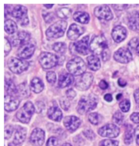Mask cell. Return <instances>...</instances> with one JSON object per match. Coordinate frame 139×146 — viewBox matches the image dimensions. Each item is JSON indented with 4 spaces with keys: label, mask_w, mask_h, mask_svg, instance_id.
I'll return each instance as SVG.
<instances>
[{
    "label": "cell",
    "mask_w": 139,
    "mask_h": 146,
    "mask_svg": "<svg viewBox=\"0 0 139 146\" xmlns=\"http://www.w3.org/2000/svg\"><path fill=\"white\" fill-rule=\"evenodd\" d=\"M98 103V98L94 95L83 96L80 99L77 106V111L80 114H85L87 112L95 109Z\"/></svg>",
    "instance_id": "1"
},
{
    "label": "cell",
    "mask_w": 139,
    "mask_h": 146,
    "mask_svg": "<svg viewBox=\"0 0 139 146\" xmlns=\"http://www.w3.org/2000/svg\"><path fill=\"white\" fill-rule=\"evenodd\" d=\"M86 65L83 59L79 56H75L69 60L67 64V69L73 76H79L85 74Z\"/></svg>",
    "instance_id": "2"
},
{
    "label": "cell",
    "mask_w": 139,
    "mask_h": 146,
    "mask_svg": "<svg viewBox=\"0 0 139 146\" xmlns=\"http://www.w3.org/2000/svg\"><path fill=\"white\" fill-rule=\"evenodd\" d=\"M91 52L97 55H102L108 50L107 41L103 35H99L92 38L90 44Z\"/></svg>",
    "instance_id": "3"
},
{
    "label": "cell",
    "mask_w": 139,
    "mask_h": 146,
    "mask_svg": "<svg viewBox=\"0 0 139 146\" xmlns=\"http://www.w3.org/2000/svg\"><path fill=\"white\" fill-rule=\"evenodd\" d=\"M67 23L65 21H58L52 25L46 32V36L48 39H57L63 36L67 29Z\"/></svg>",
    "instance_id": "4"
},
{
    "label": "cell",
    "mask_w": 139,
    "mask_h": 146,
    "mask_svg": "<svg viewBox=\"0 0 139 146\" xmlns=\"http://www.w3.org/2000/svg\"><path fill=\"white\" fill-rule=\"evenodd\" d=\"M35 107L30 101L26 102L17 113V117L20 122L27 124L35 112Z\"/></svg>",
    "instance_id": "5"
},
{
    "label": "cell",
    "mask_w": 139,
    "mask_h": 146,
    "mask_svg": "<svg viewBox=\"0 0 139 146\" xmlns=\"http://www.w3.org/2000/svg\"><path fill=\"white\" fill-rule=\"evenodd\" d=\"M8 66L12 73L20 74L28 69V63L20 58L11 57L8 60Z\"/></svg>",
    "instance_id": "6"
},
{
    "label": "cell",
    "mask_w": 139,
    "mask_h": 146,
    "mask_svg": "<svg viewBox=\"0 0 139 146\" xmlns=\"http://www.w3.org/2000/svg\"><path fill=\"white\" fill-rule=\"evenodd\" d=\"M39 62L43 68L49 69L58 64V56L52 53L44 52L40 55Z\"/></svg>",
    "instance_id": "7"
},
{
    "label": "cell",
    "mask_w": 139,
    "mask_h": 146,
    "mask_svg": "<svg viewBox=\"0 0 139 146\" xmlns=\"http://www.w3.org/2000/svg\"><path fill=\"white\" fill-rule=\"evenodd\" d=\"M11 15L18 19V22L21 25L24 26L28 24L27 9L24 6H21V5L16 6L12 10Z\"/></svg>",
    "instance_id": "8"
},
{
    "label": "cell",
    "mask_w": 139,
    "mask_h": 146,
    "mask_svg": "<svg viewBox=\"0 0 139 146\" xmlns=\"http://www.w3.org/2000/svg\"><path fill=\"white\" fill-rule=\"evenodd\" d=\"M94 77L90 73H85L76 80L75 86L79 90H86L93 82Z\"/></svg>",
    "instance_id": "9"
},
{
    "label": "cell",
    "mask_w": 139,
    "mask_h": 146,
    "mask_svg": "<svg viewBox=\"0 0 139 146\" xmlns=\"http://www.w3.org/2000/svg\"><path fill=\"white\" fill-rule=\"evenodd\" d=\"M99 134L103 137L115 138L118 136L120 130L119 127L113 124H108L103 126L98 131Z\"/></svg>",
    "instance_id": "10"
},
{
    "label": "cell",
    "mask_w": 139,
    "mask_h": 146,
    "mask_svg": "<svg viewBox=\"0 0 139 146\" xmlns=\"http://www.w3.org/2000/svg\"><path fill=\"white\" fill-rule=\"evenodd\" d=\"M114 58L120 63H128L132 60V54L129 49L121 48L115 52Z\"/></svg>",
    "instance_id": "11"
},
{
    "label": "cell",
    "mask_w": 139,
    "mask_h": 146,
    "mask_svg": "<svg viewBox=\"0 0 139 146\" xmlns=\"http://www.w3.org/2000/svg\"><path fill=\"white\" fill-rule=\"evenodd\" d=\"M94 13L98 19H101V20L110 21L113 17L111 9L107 5L97 7L94 9Z\"/></svg>",
    "instance_id": "12"
},
{
    "label": "cell",
    "mask_w": 139,
    "mask_h": 146,
    "mask_svg": "<svg viewBox=\"0 0 139 146\" xmlns=\"http://www.w3.org/2000/svg\"><path fill=\"white\" fill-rule=\"evenodd\" d=\"M35 51V46L31 42L21 45L18 50V56L22 59L31 58Z\"/></svg>",
    "instance_id": "13"
},
{
    "label": "cell",
    "mask_w": 139,
    "mask_h": 146,
    "mask_svg": "<svg viewBox=\"0 0 139 146\" xmlns=\"http://www.w3.org/2000/svg\"><path fill=\"white\" fill-rule=\"evenodd\" d=\"M45 139V133L42 129H35L30 136V141L33 146H42Z\"/></svg>",
    "instance_id": "14"
},
{
    "label": "cell",
    "mask_w": 139,
    "mask_h": 146,
    "mask_svg": "<svg viewBox=\"0 0 139 146\" xmlns=\"http://www.w3.org/2000/svg\"><path fill=\"white\" fill-rule=\"evenodd\" d=\"M80 124H81V120L79 117L71 115V116H67L64 120V125L65 128L69 132L73 133L78 129Z\"/></svg>",
    "instance_id": "15"
},
{
    "label": "cell",
    "mask_w": 139,
    "mask_h": 146,
    "mask_svg": "<svg viewBox=\"0 0 139 146\" xmlns=\"http://www.w3.org/2000/svg\"><path fill=\"white\" fill-rule=\"evenodd\" d=\"M112 38L117 43L122 42L126 38L127 36V31L124 27L118 25L113 28L111 33Z\"/></svg>",
    "instance_id": "16"
},
{
    "label": "cell",
    "mask_w": 139,
    "mask_h": 146,
    "mask_svg": "<svg viewBox=\"0 0 139 146\" xmlns=\"http://www.w3.org/2000/svg\"><path fill=\"white\" fill-rule=\"evenodd\" d=\"M30 35L25 31H21L16 36L11 37V43L13 46H21L29 42Z\"/></svg>",
    "instance_id": "17"
},
{
    "label": "cell",
    "mask_w": 139,
    "mask_h": 146,
    "mask_svg": "<svg viewBox=\"0 0 139 146\" xmlns=\"http://www.w3.org/2000/svg\"><path fill=\"white\" fill-rule=\"evenodd\" d=\"M88 42L89 36L83 37L81 40L78 41L75 44H74L75 50L81 54L86 55L89 51Z\"/></svg>",
    "instance_id": "18"
},
{
    "label": "cell",
    "mask_w": 139,
    "mask_h": 146,
    "mask_svg": "<svg viewBox=\"0 0 139 146\" xmlns=\"http://www.w3.org/2000/svg\"><path fill=\"white\" fill-rule=\"evenodd\" d=\"M20 101L12 95H5V110L7 111H13L18 108Z\"/></svg>",
    "instance_id": "19"
},
{
    "label": "cell",
    "mask_w": 139,
    "mask_h": 146,
    "mask_svg": "<svg viewBox=\"0 0 139 146\" xmlns=\"http://www.w3.org/2000/svg\"><path fill=\"white\" fill-rule=\"evenodd\" d=\"M84 29L77 24H72L67 31V37L71 40H76L80 35H82Z\"/></svg>",
    "instance_id": "20"
},
{
    "label": "cell",
    "mask_w": 139,
    "mask_h": 146,
    "mask_svg": "<svg viewBox=\"0 0 139 146\" xmlns=\"http://www.w3.org/2000/svg\"><path fill=\"white\" fill-rule=\"evenodd\" d=\"M48 116L51 120L59 122L63 117V113H62V111H60V108H58V106L55 104L50 106V108L48 109Z\"/></svg>",
    "instance_id": "21"
},
{
    "label": "cell",
    "mask_w": 139,
    "mask_h": 146,
    "mask_svg": "<svg viewBox=\"0 0 139 146\" xmlns=\"http://www.w3.org/2000/svg\"><path fill=\"white\" fill-rule=\"evenodd\" d=\"M74 82V77L72 74L68 73H63L59 76L58 79V86L60 88H65L70 86Z\"/></svg>",
    "instance_id": "22"
},
{
    "label": "cell",
    "mask_w": 139,
    "mask_h": 146,
    "mask_svg": "<svg viewBox=\"0 0 139 146\" xmlns=\"http://www.w3.org/2000/svg\"><path fill=\"white\" fill-rule=\"evenodd\" d=\"M26 136V129L25 128L18 126L16 130L15 135L14 138V143L15 145H21L22 144L24 141L25 140Z\"/></svg>",
    "instance_id": "23"
},
{
    "label": "cell",
    "mask_w": 139,
    "mask_h": 146,
    "mask_svg": "<svg viewBox=\"0 0 139 146\" xmlns=\"http://www.w3.org/2000/svg\"><path fill=\"white\" fill-rule=\"evenodd\" d=\"M128 26L133 31H139V11L134 12L129 16Z\"/></svg>",
    "instance_id": "24"
},
{
    "label": "cell",
    "mask_w": 139,
    "mask_h": 146,
    "mask_svg": "<svg viewBox=\"0 0 139 146\" xmlns=\"http://www.w3.org/2000/svg\"><path fill=\"white\" fill-rule=\"evenodd\" d=\"M88 66L91 70L97 71L101 67V61L99 58L95 55H90L87 58Z\"/></svg>",
    "instance_id": "25"
},
{
    "label": "cell",
    "mask_w": 139,
    "mask_h": 146,
    "mask_svg": "<svg viewBox=\"0 0 139 146\" xmlns=\"http://www.w3.org/2000/svg\"><path fill=\"white\" fill-rule=\"evenodd\" d=\"M30 86H31L32 90L35 93H40L44 88V83L38 78H33L31 81V85Z\"/></svg>",
    "instance_id": "26"
},
{
    "label": "cell",
    "mask_w": 139,
    "mask_h": 146,
    "mask_svg": "<svg viewBox=\"0 0 139 146\" xmlns=\"http://www.w3.org/2000/svg\"><path fill=\"white\" fill-rule=\"evenodd\" d=\"M30 94H31V92H30L29 87L26 83L21 84L20 85L17 86V96H19L22 98H26L29 97Z\"/></svg>",
    "instance_id": "27"
},
{
    "label": "cell",
    "mask_w": 139,
    "mask_h": 146,
    "mask_svg": "<svg viewBox=\"0 0 139 146\" xmlns=\"http://www.w3.org/2000/svg\"><path fill=\"white\" fill-rule=\"evenodd\" d=\"M73 19L76 22L87 24L90 21V16L86 12H77L73 15Z\"/></svg>",
    "instance_id": "28"
},
{
    "label": "cell",
    "mask_w": 139,
    "mask_h": 146,
    "mask_svg": "<svg viewBox=\"0 0 139 146\" xmlns=\"http://www.w3.org/2000/svg\"><path fill=\"white\" fill-rule=\"evenodd\" d=\"M5 90H6V95L12 96H14V95H17V86H15L12 80L6 78V82H5Z\"/></svg>",
    "instance_id": "29"
},
{
    "label": "cell",
    "mask_w": 139,
    "mask_h": 146,
    "mask_svg": "<svg viewBox=\"0 0 139 146\" xmlns=\"http://www.w3.org/2000/svg\"><path fill=\"white\" fill-rule=\"evenodd\" d=\"M17 30V25L14 21L10 19L5 21V31L9 34L15 33Z\"/></svg>",
    "instance_id": "30"
},
{
    "label": "cell",
    "mask_w": 139,
    "mask_h": 146,
    "mask_svg": "<svg viewBox=\"0 0 139 146\" xmlns=\"http://www.w3.org/2000/svg\"><path fill=\"white\" fill-rule=\"evenodd\" d=\"M56 15L62 19H68L71 15V10L69 8H60L57 10Z\"/></svg>",
    "instance_id": "31"
},
{
    "label": "cell",
    "mask_w": 139,
    "mask_h": 146,
    "mask_svg": "<svg viewBox=\"0 0 139 146\" xmlns=\"http://www.w3.org/2000/svg\"><path fill=\"white\" fill-rule=\"evenodd\" d=\"M133 141V130L132 126L131 125H128L126 129L125 136H124V142L127 145L130 144Z\"/></svg>",
    "instance_id": "32"
},
{
    "label": "cell",
    "mask_w": 139,
    "mask_h": 146,
    "mask_svg": "<svg viewBox=\"0 0 139 146\" xmlns=\"http://www.w3.org/2000/svg\"><path fill=\"white\" fill-rule=\"evenodd\" d=\"M52 49L56 52L60 53V54H63L66 52L67 50V46L63 42H57L55 43L52 46Z\"/></svg>",
    "instance_id": "33"
},
{
    "label": "cell",
    "mask_w": 139,
    "mask_h": 146,
    "mask_svg": "<svg viewBox=\"0 0 139 146\" xmlns=\"http://www.w3.org/2000/svg\"><path fill=\"white\" fill-rule=\"evenodd\" d=\"M88 120L92 124L98 125L102 120V117L98 113H91L88 116Z\"/></svg>",
    "instance_id": "34"
},
{
    "label": "cell",
    "mask_w": 139,
    "mask_h": 146,
    "mask_svg": "<svg viewBox=\"0 0 139 146\" xmlns=\"http://www.w3.org/2000/svg\"><path fill=\"white\" fill-rule=\"evenodd\" d=\"M119 142L115 140L105 139L101 141L99 143V146H118Z\"/></svg>",
    "instance_id": "35"
},
{
    "label": "cell",
    "mask_w": 139,
    "mask_h": 146,
    "mask_svg": "<svg viewBox=\"0 0 139 146\" xmlns=\"http://www.w3.org/2000/svg\"><path fill=\"white\" fill-rule=\"evenodd\" d=\"M119 108L123 112H128L130 108V102L128 99H125L119 103Z\"/></svg>",
    "instance_id": "36"
},
{
    "label": "cell",
    "mask_w": 139,
    "mask_h": 146,
    "mask_svg": "<svg viewBox=\"0 0 139 146\" xmlns=\"http://www.w3.org/2000/svg\"><path fill=\"white\" fill-rule=\"evenodd\" d=\"M113 120L116 124H122L123 120H124V115L120 111H116L113 116Z\"/></svg>",
    "instance_id": "37"
},
{
    "label": "cell",
    "mask_w": 139,
    "mask_h": 146,
    "mask_svg": "<svg viewBox=\"0 0 139 146\" xmlns=\"http://www.w3.org/2000/svg\"><path fill=\"white\" fill-rule=\"evenodd\" d=\"M46 79L47 81L50 84H54L56 82V76L54 72H49L46 74Z\"/></svg>",
    "instance_id": "38"
},
{
    "label": "cell",
    "mask_w": 139,
    "mask_h": 146,
    "mask_svg": "<svg viewBox=\"0 0 139 146\" xmlns=\"http://www.w3.org/2000/svg\"><path fill=\"white\" fill-rule=\"evenodd\" d=\"M12 133H13V127L11 125H7L5 127V139H9L11 137Z\"/></svg>",
    "instance_id": "39"
},
{
    "label": "cell",
    "mask_w": 139,
    "mask_h": 146,
    "mask_svg": "<svg viewBox=\"0 0 139 146\" xmlns=\"http://www.w3.org/2000/svg\"><path fill=\"white\" fill-rule=\"evenodd\" d=\"M60 106H61V108H63L64 110H65V111L68 110L69 107H70V103H69V101L64 97L62 98V99L60 100Z\"/></svg>",
    "instance_id": "40"
},
{
    "label": "cell",
    "mask_w": 139,
    "mask_h": 146,
    "mask_svg": "<svg viewBox=\"0 0 139 146\" xmlns=\"http://www.w3.org/2000/svg\"><path fill=\"white\" fill-rule=\"evenodd\" d=\"M83 133L87 138L90 140H93L94 139V138H95V134H94V132L90 129L85 130V131H83Z\"/></svg>",
    "instance_id": "41"
},
{
    "label": "cell",
    "mask_w": 139,
    "mask_h": 146,
    "mask_svg": "<svg viewBox=\"0 0 139 146\" xmlns=\"http://www.w3.org/2000/svg\"><path fill=\"white\" fill-rule=\"evenodd\" d=\"M138 44H139V41L138 40V38L134 37V38H132L130 41V42L128 43V46H129L131 48L136 49L137 46H138Z\"/></svg>",
    "instance_id": "42"
},
{
    "label": "cell",
    "mask_w": 139,
    "mask_h": 146,
    "mask_svg": "<svg viewBox=\"0 0 139 146\" xmlns=\"http://www.w3.org/2000/svg\"><path fill=\"white\" fill-rule=\"evenodd\" d=\"M57 145H58V139L54 137H51L50 138H49L46 143V146H56Z\"/></svg>",
    "instance_id": "43"
},
{
    "label": "cell",
    "mask_w": 139,
    "mask_h": 146,
    "mask_svg": "<svg viewBox=\"0 0 139 146\" xmlns=\"http://www.w3.org/2000/svg\"><path fill=\"white\" fill-rule=\"evenodd\" d=\"M11 44L10 43L8 39L5 37V56H7L11 50Z\"/></svg>",
    "instance_id": "44"
},
{
    "label": "cell",
    "mask_w": 139,
    "mask_h": 146,
    "mask_svg": "<svg viewBox=\"0 0 139 146\" xmlns=\"http://www.w3.org/2000/svg\"><path fill=\"white\" fill-rule=\"evenodd\" d=\"M66 95H67V97L69 99L72 100V99H73L76 96V92L74 90H73V89H69V90H67V92H66Z\"/></svg>",
    "instance_id": "45"
},
{
    "label": "cell",
    "mask_w": 139,
    "mask_h": 146,
    "mask_svg": "<svg viewBox=\"0 0 139 146\" xmlns=\"http://www.w3.org/2000/svg\"><path fill=\"white\" fill-rule=\"evenodd\" d=\"M43 17H44V19L47 23H50L54 19V15L52 12H46V14L43 15Z\"/></svg>",
    "instance_id": "46"
},
{
    "label": "cell",
    "mask_w": 139,
    "mask_h": 146,
    "mask_svg": "<svg viewBox=\"0 0 139 146\" xmlns=\"http://www.w3.org/2000/svg\"><path fill=\"white\" fill-rule=\"evenodd\" d=\"M130 120L134 123L138 124L139 123V112L136 113H133L130 115Z\"/></svg>",
    "instance_id": "47"
},
{
    "label": "cell",
    "mask_w": 139,
    "mask_h": 146,
    "mask_svg": "<svg viewBox=\"0 0 139 146\" xmlns=\"http://www.w3.org/2000/svg\"><path fill=\"white\" fill-rule=\"evenodd\" d=\"M35 106H36V110L38 113H40V112L42 111L43 110H44V108H45V105H44V103L41 102V101L37 102L36 104H35Z\"/></svg>",
    "instance_id": "48"
},
{
    "label": "cell",
    "mask_w": 139,
    "mask_h": 146,
    "mask_svg": "<svg viewBox=\"0 0 139 146\" xmlns=\"http://www.w3.org/2000/svg\"><path fill=\"white\" fill-rule=\"evenodd\" d=\"M102 58H103V60H104V61H107V60H108L110 58V52H109V50H107L104 53L102 54Z\"/></svg>",
    "instance_id": "49"
},
{
    "label": "cell",
    "mask_w": 139,
    "mask_h": 146,
    "mask_svg": "<svg viewBox=\"0 0 139 146\" xmlns=\"http://www.w3.org/2000/svg\"><path fill=\"white\" fill-rule=\"evenodd\" d=\"M99 87L102 89V90H106V89L108 88L109 84L106 81L101 80L99 82Z\"/></svg>",
    "instance_id": "50"
},
{
    "label": "cell",
    "mask_w": 139,
    "mask_h": 146,
    "mask_svg": "<svg viewBox=\"0 0 139 146\" xmlns=\"http://www.w3.org/2000/svg\"><path fill=\"white\" fill-rule=\"evenodd\" d=\"M128 5H124V4H119V5H113V8L117 10H125L126 7H128Z\"/></svg>",
    "instance_id": "51"
},
{
    "label": "cell",
    "mask_w": 139,
    "mask_h": 146,
    "mask_svg": "<svg viewBox=\"0 0 139 146\" xmlns=\"http://www.w3.org/2000/svg\"><path fill=\"white\" fill-rule=\"evenodd\" d=\"M134 97L137 103H139V89H137L134 92Z\"/></svg>",
    "instance_id": "52"
},
{
    "label": "cell",
    "mask_w": 139,
    "mask_h": 146,
    "mask_svg": "<svg viewBox=\"0 0 139 146\" xmlns=\"http://www.w3.org/2000/svg\"><path fill=\"white\" fill-rule=\"evenodd\" d=\"M134 133H135V135H136V143L139 145V126H138L136 128V129H135V131H134Z\"/></svg>",
    "instance_id": "53"
},
{
    "label": "cell",
    "mask_w": 139,
    "mask_h": 146,
    "mask_svg": "<svg viewBox=\"0 0 139 146\" xmlns=\"http://www.w3.org/2000/svg\"><path fill=\"white\" fill-rule=\"evenodd\" d=\"M126 81L125 80H124L123 78H119L118 80V84L120 86L122 87H124L126 86Z\"/></svg>",
    "instance_id": "54"
},
{
    "label": "cell",
    "mask_w": 139,
    "mask_h": 146,
    "mask_svg": "<svg viewBox=\"0 0 139 146\" xmlns=\"http://www.w3.org/2000/svg\"><path fill=\"white\" fill-rule=\"evenodd\" d=\"M104 99L105 101H108V102H111V101L113 100V97H112V95L111 94H107V95H105Z\"/></svg>",
    "instance_id": "55"
},
{
    "label": "cell",
    "mask_w": 139,
    "mask_h": 146,
    "mask_svg": "<svg viewBox=\"0 0 139 146\" xmlns=\"http://www.w3.org/2000/svg\"><path fill=\"white\" fill-rule=\"evenodd\" d=\"M65 58L64 57V56H58V65H63L64 61H65Z\"/></svg>",
    "instance_id": "56"
},
{
    "label": "cell",
    "mask_w": 139,
    "mask_h": 146,
    "mask_svg": "<svg viewBox=\"0 0 139 146\" xmlns=\"http://www.w3.org/2000/svg\"><path fill=\"white\" fill-rule=\"evenodd\" d=\"M44 6H45V7H46V8H51L53 6V4H50V5H48V4H44Z\"/></svg>",
    "instance_id": "57"
},
{
    "label": "cell",
    "mask_w": 139,
    "mask_h": 146,
    "mask_svg": "<svg viewBox=\"0 0 139 146\" xmlns=\"http://www.w3.org/2000/svg\"><path fill=\"white\" fill-rule=\"evenodd\" d=\"M122 94H118V95H117V97H116L117 100H119V99H121V97H122Z\"/></svg>",
    "instance_id": "58"
},
{
    "label": "cell",
    "mask_w": 139,
    "mask_h": 146,
    "mask_svg": "<svg viewBox=\"0 0 139 146\" xmlns=\"http://www.w3.org/2000/svg\"><path fill=\"white\" fill-rule=\"evenodd\" d=\"M136 52L137 54L139 55V44H138V46H137V48H136Z\"/></svg>",
    "instance_id": "59"
},
{
    "label": "cell",
    "mask_w": 139,
    "mask_h": 146,
    "mask_svg": "<svg viewBox=\"0 0 139 146\" xmlns=\"http://www.w3.org/2000/svg\"><path fill=\"white\" fill-rule=\"evenodd\" d=\"M62 146H72V145H71V144H69V143H64L63 144V145H62Z\"/></svg>",
    "instance_id": "60"
}]
</instances>
